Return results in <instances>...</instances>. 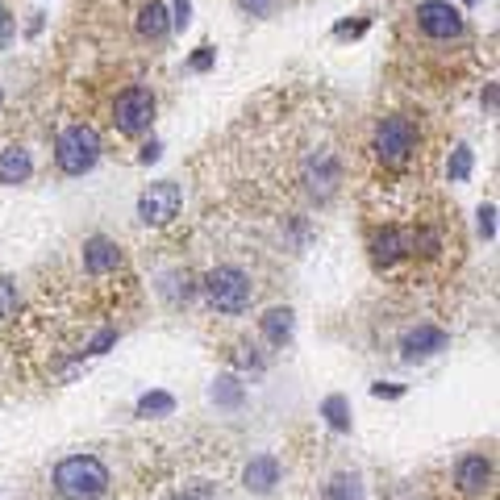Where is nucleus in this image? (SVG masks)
<instances>
[{"label":"nucleus","instance_id":"obj_1","mask_svg":"<svg viewBox=\"0 0 500 500\" xmlns=\"http://www.w3.org/2000/svg\"><path fill=\"white\" fill-rule=\"evenodd\" d=\"M55 492L63 500H100L109 492V468L97 455H71L55 468Z\"/></svg>","mask_w":500,"mask_h":500},{"label":"nucleus","instance_id":"obj_2","mask_svg":"<svg viewBox=\"0 0 500 500\" xmlns=\"http://www.w3.org/2000/svg\"><path fill=\"white\" fill-rule=\"evenodd\" d=\"M100 159V134L92 125H67L55 142V163L67 175H84L92 171Z\"/></svg>","mask_w":500,"mask_h":500},{"label":"nucleus","instance_id":"obj_3","mask_svg":"<svg viewBox=\"0 0 500 500\" xmlns=\"http://www.w3.org/2000/svg\"><path fill=\"white\" fill-rule=\"evenodd\" d=\"M205 296H208V305L221 309V313H246L255 288H250L246 272H238V267H218V272L205 275Z\"/></svg>","mask_w":500,"mask_h":500},{"label":"nucleus","instance_id":"obj_4","mask_svg":"<svg viewBox=\"0 0 500 500\" xmlns=\"http://www.w3.org/2000/svg\"><path fill=\"white\" fill-rule=\"evenodd\" d=\"M180 208H184V188L171 184V180H159L138 196V218L146 226H171L180 218Z\"/></svg>","mask_w":500,"mask_h":500},{"label":"nucleus","instance_id":"obj_5","mask_svg":"<svg viewBox=\"0 0 500 500\" xmlns=\"http://www.w3.org/2000/svg\"><path fill=\"white\" fill-rule=\"evenodd\" d=\"M417 146V130L409 117H384L380 130H375V154H380V163L388 167H401Z\"/></svg>","mask_w":500,"mask_h":500},{"label":"nucleus","instance_id":"obj_6","mask_svg":"<svg viewBox=\"0 0 500 500\" xmlns=\"http://www.w3.org/2000/svg\"><path fill=\"white\" fill-rule=\"evenodd\" d=\"M154 121V92L151 88H125L113 105V125L121 134H142Z\"/></svg>","mask_w":500,"mask_h":500},{"label":"nucleus","instance_id":"obj_7","mask_svg":"<svg viewBox=\"0 0 500 500\" xmlns=\"http://www.w3.org/2000/svg\"><path fill=\"white\" fill-rule=\"evenodd\" d=\"M417 30L434 42H450L463 33V13L446 0H425V5H417Z\"/></svg>","mask_w":500,"mask_h":500},{"label":"nucleus","instance_id":"obj_8","mask_svg":"<svg viewBox=\"0 0 500 500\" xmlns=\"http://www.w3.org/2000/svg\"><path fill=\"white\" fill-rule=\"evenodd\" d=\"M455 484L463 496H479L492 484V463L484 455H463L455 468Z\"/></svg>","mask_w":500,"mask_h":500},{"label":"nucleus","instance_id":"obj_9","mask_svg":"<svg viewBox=\"0 0 500 500\" xmlns=\"http://www.w3.org/2000/svg\"><path fill=\"white\" fill-rule=\"evenodd\" d=\"M446 329H438V326H417V329H409L404 334V359L409 363H417V359H430V355H438V350H446Z\"/></svg>","mask_w":500,"mask_h":500},{"label":"nucleus","instance_id":"obj_10","mask_svg":"<svg viewBox=\"0 0 500 500\" xmlns=\"http://www.w3.org/2000/svg\"><path fill=\"white\" fill-rule=\"evenodd\" d=\"M242 484H246V492H255V496L275 492V484H280V458H275V455L250 458L246 471H242Z\"/></svg>","mask_w":500,"mask_h":500},{"label":"nucleus","instance_id":"obj_11","mask_svg":"<svg viewBox=\"0 0 500 500\" xmlns=\"http://www.w3.org/2000/svg\"><path fill=\"white\" fill-rule=\"evenodd\" d=\"M84 267L92 275H109V272H117L121 267V246L113 238H88L84 242Z\"/></svg>","mask_w":500,"mask_h":500},{"label":"nucleus","instance_id":"obj_12","mask_svg":"<svg viewBox=\"0 0 500 500\" xmlns=\"http://www.w3.org/2000/svg\"><path fill=\"white\" fill-rule=\"evenodd\" d=\"M30 175H33L30 151H22V146H9V151H0V184H25Z\"/></svg>","mask_w":500,"mask_h":500},{"label":"nucleus","instance_id":"obj_13","mask_svg":"<svg viewBox=\"0 0 500 500\" xmlns=\"http://www.w3.org/2000/svg\"><path fill=\"white\" fill-rule=\"evenodd\" d=\"M138 33H142V38H151V42H159V38H167V33H171V17H167V9L159 5V0L142 5V13H138Z\"/></svg>","mask_w":500,"mask_h":500},{"label":"nucleus","instance_id":"obj_14","mask_svg":"<svg viewBox=\"0 0 500 500\" xmlns=\"http://www.w3.org/2000/svg\"><path fill=\"white\" fill-rule=\"evenodd\" d=\"M375 263L380 267H392L396 259H404V250H409V238H404L401 229H384V234H375Z\"/></svg>","mask_w":500,"mask_h":500},{"label":"nucleus","instance_id":"obj_15","mask_svg":"<svg viewBox=\"0 0 500 500\" xmlns=\"http://www.w3.org/2000/svg\"><path fill=\"white\" fill-rule=\"evenodd\" d=\"M263 334H267V342L283 347L292 338V309H267L263 313Z\"/></svg>","mask_w":500,"mask_h":500},{"label":"nucleus","instance_id":"obj_16","mask_svg":"<svg viewBox=\"0 0 500 500\" xmlns=\"http://www.w3.org/2000/svg\"><path fill=\"white\" fill-rule=\"evenodd\" d=\"M326 500H363V479L355 471H338L326 484Z\"/></svg>","mask_w":500,"mask_h":500},{"label":"nucleus","instance_id":"obj_17","mask_svg":"<svg viewBox=\"0 0 500 500\" xmlns=\"http://www.w3.org/2000/svg\"><path fill=\"white\" fill-rule=\"evenodd\" d=\"M167 413H175L171 392H146L138 401V417H167Z\"/></svg>","mask_w":500,"mask_h":500},{"label":"nucleus","instance_id":"obj_18","mask_svg":"<svg viewBox=\"0 0 500 500\" xmlns=\"http://www.w3.org/2000/svg\"><path fill=\"white\" fill-rule=\"evenodd\" d=\"M321 413H326V421L334 425L338 434H347V430H350V404H347V396H326Z\"/></svg>","mask_w":500,"mask_h":500},{"label":"nucleus","instance_id":"obj_19","mask_svg":"<svg viewBox=\"0 0 500 500\" xmlns=\"http://www.w3.org/2000/svg\"><path fill=\"white\" fill-rule=\"evenodd\" d=\"M242 396H246V392H242V384L234 380V375H221V380L213 384V401L226 404V409H238Z\"/></svg>","mask_w":500,"mask_h":500},{"label":"nucleus","instance_id":"obj_20","mask_svg":"<svg viewBox=\"0 0 500 500\" xmlns=\"http://www.w3.org/2000/svg\"><path fill=\"white\" fill-rule=\"evenodd\" d=\"M446 171H450V180H468V175H471V146H455Z\"/></svg>","mask_w":500,"mask_h":500},{"label":"nucleus","instance_id":"obj_21","mask_svg":"<svg viewBox=\"0 0 500 500\" xmlns=\"http://www.w3.org/2000/svg\"><path fill=\"white\" fill-rule=\"evenodd\" d=\"M13 309H17V283L0 280V321H5V317H13Z\"/></svg>","mask_w":500,"mask_h":500},{"label":"nucleus","instance_id":"obj_22","mask_svg":"<svg viewBox=\"0 0 500 500\" xmlns=\"http://www.w3.org/2000/svg\"><path fill=\"white\" fill-rule=\"evenodd\" d=\"M492 218H496V208H492V205L479 208V234H484V238H496V221H492Z\"/></svg>","mask_w":500,"mask_h":500},{"label":"nucleus","instance_id":"obj_23","mask_svg":"<svg viewBox=\"0 0 500 500\" xmlns=\"http://www.w3.org/2000/svg\"><path fill=\"white\" fill-rule=\"evenodd\" d=\"M238 5L250 13V17H267V13L275 9V0H238Z\"/></svg>","mask_w":500,"mask_h":500},{"label":"nucleus","instance_id":"obj_24","mask_svg":"<svg viewBox=\"0 0 500 500\" xmlns=\"http://www.w3.org/2000/svg\"><path fill=\"white\" fill-rule=\"evenodd\" d=\"M13 30H17V25H13L9 9H5V5H0V51H5V46L13 42Z\"/></svg>","mask_w":500,"mask_h":500},{"label":"nucleus","instance_id":"obj_25","mask_svg":"<svg viewBox=\"0 0 500 500\" xmlns=\"http://www.w3.org/2000/svg\"><path fill=\"white\" fill-rule=\"evenodd\" d=\"M192 22V5L188 0H175V17H171V30H184Z\"/></svg>","mask_w":500,"mask_h":500},{"label":"nucleus","instance_id":"obj_26","mask_svg":"<svg viewBox=\"0 0 500 500\" xmlns=\"http://www.w3.org/2000/svg\"><path fill=\"white\" fill-rule=\"evenodd\" d=\"M208 67H213V46H200L192 55V71H208Z\"/></svg>","mask_w":500,"mask_h":500},{"label":"nucleus","instance_id":"obj_27","mask_svg":"<svg viewBox=\"0 0 500 500\" xmlns=\"http://www.w3.org/2000/svg\"><path fill=\"white\" fill-rule=\"evenodd\" d=\"M113 338H117V334H113V329H105V334L92 342V355H105V347H113Z\"/></svg>","mask_w":500,"mask_h":500},{"label":"nucleus","instance_id":"obj_28","mask_svg":"<svg viewBox=\"0 0 500 500\" xmlns=\"http://www.w3.org/2000/svg\"><path fill=\"white\" fill-rule=\"evenodd\" d=\"M363 30H367V22H355V25H338V38H355V33H363Z\"/></svg>","mask_w":500,"mask_h":500},{"label":"nucleus","instance_id":"obj_29","mask_svg":"<svg viewBox=\"0 0 500 500\" xmlns=\"http://www.w3.org/2000/svg\"><path fill=\"white\" fill-rule=\"evenodd\" d=\"M208 496H213V492H208V488H188V492H180V496H175V500H208Z\"/></svg>","mask_w":500,"mask_h":500},{"label":"nucleus","instance_id":"obj_30","mask_svg":"<svg viewBox=\"0 0 500 500\" xmlns=\"http://www.w3.org/2000/svg\"><path fill=\"white\" fill-rule=\"evenodd\" d=\"M159 151H163L159 142H151V146H142V163H154V159H159Z\"/></svg>","mask_w":500,"mask_h":500},{"label":"nucleus","instance_id":"obj_31","mask_svg":"<svg viewBox=\"0 0 500 500\" xmlns=\"http://www.w3.org/2000/svg\"><path fill=\"white\" fill-rule=\"evenodd\" d=\"M371 392H375V396H401V388H396V384H375Z\"/></svg>","mask_w":500,"mask_h":500},{"label":"nucleus","instance_id":"obj_32","mask_svg":"<svg viewBox=\"0 0 500 500\" xmlns=\"http://www.w3.org/2000/svg\"><path fill=\"white\" fill-rule=\"evenodd\" d=\"M0 105H5V88H0Z\"/></svg>","mask_w":500,"mask_h":500},{"label":"nucleus","instance_id":"obj_33","mask_svg":"<svg viewBox=\"0 0 500 500\" xmlns=\"http://www.w3.org/2000/svg\"><path fill=\"white\" fill-rule=\"evenodd\" d=\"M463 5H476V0H463Z\"/></svg>","mask_w":500,"mask_h":500}]
</instances>
